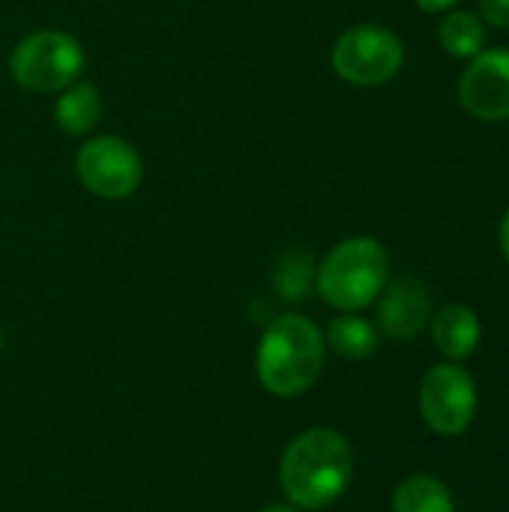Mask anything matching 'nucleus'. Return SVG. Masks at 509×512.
<instances>
[{
	"label": "nucleus",
	"instance_id": "7ed1b4c3",
	"mask_svg": "<svg viewBox=\"0 0 509 512\" xmlns=\"http://www.w3.org/2000/svg\"><path fill=\"white\" fill-rule=\"evenodd\" d=\"M390 279V252L375 237H348L336 243L315 270L321 300L339 312H360L378 300Z\"/></svg>",
	"mask_w": 509,
	"mask_h": 512
},
{
	"label": "nucleus",
	"instance_id": "2eb2a0df",
	"mask_svg": "<svg viewBox=\"0 0 509 512\" xmlns=\"http://www.w3.org/2000/svg\"><path fill=\"white\" fill-rule=\"evenodd\" d=\"M315 282V267H312V258L306 252H288V258L279 264V273H276V288L285 300L297 303L309 294Z\"/></svg>",
	"mask_w": 509,
	"mask_h": 512
},
{
	"label": "nucleus",
	"instance_id": "f3484780",
	"mask_svg": "<svg viewBox=\"0 0 509 512\" xmlns=\"http://www.w3.org/2000/svg\"><path fill=\"white\" fill-rule=\"evenodd\" d=\"M423 12H450V9H456L462 0H414Z\"/></svg>",
	"mask_w": 509,
	"mask_h": 512
},
{
	"label": "nucleus",
	"instance_id": "0eeeda50",
	"mask_svg": "<svg viewBox=\"0 0 509 512\" xmlns=\"http://www.w3.org/2000/svg\"><path fill=\"white\" fill-rule=\"evenodd\" d=\"M420 414L435 435H462L477 417V384L456 363H438L420 384Z\"/></svg>",
	"mask_w": 509,
	"mask_h": 512
},
{
	"label": "nucleus",
	"instance_id": "ddd939ff",
	"mask_svg": "<svg viewBox=\"0 0 509 512\" xmlns=\"http://www.w3.org/2000/svg\"><path fill=\"white\" fill-rule=\"evenodd\" d=\"M393 512H456V501L438 477L414 474L396 486Z\"/></svg>",
	"mask_w": 509,
	"mask_h": 512
},
{
	"label": "nucleus",
	"instance_id": "20e7f679",
	"mask_svg": "<svg viewBox=\"0 0 509 512\" xmlns=\"http://www.w3.org/2000/svg\"><path fill=\"white\" fill-rule=\"evenodd\" d=\"M84 48L66 30H33L15 42L9 54V72L15 84L36 96L66 90L84 72Z\"/></svg>",
	"mask_w": 509,
	"mask_h": 512
},
{
	"label": "nucleus",
	"instance_id": "9b49d317",
	"mask_svg": "<svg viewBox=\"0 0 509 512\" xmlns=\"http://www.w3.org/2000/svg\"><path fill=\"white\" fill-rule=\"evenodd\" d=\"M102 117V96L93 81H72L54 102V120L66 135H87Z\"/></svg>",
	"mask_w": 509,
	"mask_h": 512
},
{
	"label": "nucleus",
	"instance_id": "9d476101",
	"mask_svg": "<svg viewBox=\"0 0 509 512\" xmlns=\"http://www.w3.org/2000/svg\"><path fill=\"white\" fill-rule=\"evenodd\" d=\"M432 342L447 360H465L480 348L483 324L480 315L465 303H447L438 312H432L429 321Z\"/></svg>",
	"mask_w": 509,
	"mask_h": 512
},
{
	"label": "nucleus",
	"instance_id": "f03ea898",
	"mask_svg": "<svg viewBox=\"0 0 509 512\" xmlns=\"http://www.w3.org/2000/svg\"><path fill=\"white\" fill-rule=\"evenodd\" d=\"M327 342L315 321L306 315H279L267 324L258 342V381L267 393L291 399L306 393L324 366Z\"/></svg>",
	"mask_w": 509,
	"mask_h": 512
},
{
	"label": "nucleus",
	"instance_id": "f257e3e1",
	"mask_svg": "<svg viewBox=\"0 0 509 512\" xmlns=\"http://www.w3.org/2000/svg\"><path fill=\"white\" fill-rule=\"evenodd\" d=\"M351 444L333 429H309L288 444L279 465L282 492L294 507L318 510L333 504L351 483Z\"/></svg>",
	"mask_w": 509,
	"mask_h": 512
},
{
	"label": "nucleus",
	"instance_id": "aec40b11",
	"mask_svg": "<svg viewBox=\"0 0 509 512\" xmlns=\"http://www.w3.org/2000/svg\"><path fill=\"white\" fill-rule=\"evenodd\" d=\"M0 348H3V330H0Z\"/></svg>",
	"mask_w": 509,
	"mask_h": 512
},
{
	"label": "nucleus",
	"instance_id": "6ab92c4d",
	"mask_svg": "<svg viewBox=\"0 0 509 512\" xmlns=\"http://www.w3.org/2000/svg\"><path fill=\"white\" fill-rule=\"evenodd\" d=\"M261 512H300V510H294V507H282V504H276V507H264Z\"/></svg>",
	"mask_w": 509,
	"mask_h": 512
},
{
	"label": "nucleus",
	"instance_id": "4468645a",
	"mask_svg": "<svg viewBox=\"0 0 509 512\" xmlns=\"http://www.w3.org/2000/svg\"><path fill=\"white\" fill-rule=\"evenodd\" d=\"M327 345H330L333 354H339L345 360H366L378 348V330H375L372 321L348 312V315H339V318L330 321Z\"/></svg>",
	"mask_w": 509,
	"mask_h": 512
},
{
	"label": "nucleus",
	"instance_id": "6e6552de",
	"mask_svg": "<svg viewBox=\"0 0 509 512\" xmlns=\"http://www.w3.org/2000/svg\"><path fill=\"white\" fill-rule=\"evenodd\" d=\"M459 105L480 123L509 120V48H483L459 78Z\"/></svg>",
	"mask_w": 509,
	"mask_h": 512
},
{
	"label": "nucleus",
	"instance_id": "a211bd4d",
	"mask_svg": "<svg viewBox=\"0 0 509 512\" xmlns=\"http://www.w3.org/2000/svg\"><path fill=\"white\" fill-rule=\"evenodd\" d=\"M498 246H501V255H504V261L509 264V207L504 210L501 222H498Z\"/></svg>",
	"mask_w": 509,
	"mask_h": 512
},
{
	"label": "nucleus",
	"instance_id": "1a4fd4ad",
	"mask_svg": "<svg viewBox=\"0 0 509 512\" xmlns=\"http://www.w3.org/2000/svg\"><path fill=\"white\" fill-rule=\"evenodd\" d=\"M432 321V291L417 276L387 279L378 294V327L393 342L417 339Z\"/></svg>",
	"mask_w": 509,
	"mask_h": 512
},
{
	"label": "nucleus",
	"instance_id": "39448f33",
	"mask_svg": "<svg viewBox=\"0 0 509 512\" xmlns=\"http://www.w3.org/2000/svg\"><path fill=\"white\" fill-rule=\"evenodd\" d=\"M330 66L354 87H381L402 72L405 42L384 24H354L333 42Z\"/></svg>",
	"mask_w": 509,
	"mask_h": 512
},
{
	"label": "nucleus",
	"instance_id": "f8f14e48",
	"mask_svg": "<svg viewBox=\"0 0 509 512\" xmlns=\"http://www.w3.org/2000/svg\"><path fill=\"white\" fill-rule=\"evenodd\" d=\"M438 42L450 57L459 60H471L477 57L486 42H489V27L483 24V18L477 12L468 9H450L444 15V21L438 24Z\"/></svg>",
	"mask_w": 509,
	"mask_h": 512
},
{
	"label": "nucleus",
	"instance_id": "423d86ee",
	"mask_svg": "<svg viewBox=\"0 0 509 512\" xmlns=\"http://www.w3.org/2000/svg\"><path fill=\"white\" fill-rule=\"evenodd\" d=\"M75 174L90 195L102 201H123L138 192L144 165L129 141L117 135H93L75 153Z\"/></svg>",
	"mask_w": 509,
	"mask_h": 512
},
{
	"label": "nucleus",
	"instance_id": "dca6fc26",
	"mask_svg": "<svg viewBox=\"0 0 509 512\" xmlns=\"http://www.w3.org/2000/svg\"><path fill=\"white\" fill-rule=\"evenodd\" d=\"M486 27L509 30V0H480V12Z\"/></svg>",
	"mask_w": 509,
	"mask_h": 512
}]
</instances>
